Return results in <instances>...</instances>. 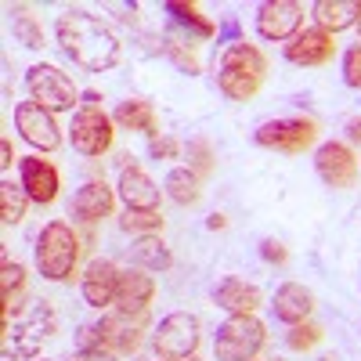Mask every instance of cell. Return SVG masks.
Listing matches in <instances>:
<instances>
[{
    "label": "cell",
    "instance_id": "6da1fadb",
    "mask_svg": "<svg viewBox=\"0 0 361 361\" xmlns=\"http://www.w3.org/2000/svg\"><path fill=\"white\" fill-rule=\"evenodd\" d=\"M54 37L62 44V51L87 73H105L119 62V37L112 29L83 8H69L58 15Z\"/></svg>",
    "mask_w": 361,
    "mask_h": 361
},
{
    "label": "cell",
    "instance_id": "7a4b0ae2",
    "mask_svg": "<svg viewBox=\"0 0 361 361\" xmlns=\"http://www.w3.org/2000/svg\"><path fill=\"white\" fill-rule=\"evenodd\" d=\"M264 76H267V58H264L260 47H253L246 40L231 44L217 58V87L231 102H250L264 87Z\"/></svg>",
    "mask_w": 361,
    "mask_h": 361
},
{
    "label": "cell",
    "instance_id": "3957f363",
    "mask_svg": "<svg viewBox=\"0 0 361 361\" xmlns=\"http://www.w3.org/2000/svg\"><path fill=\"white\" fill-rule=\"evenodd\" d=\"M80 264V238L69 224L51 221L37 235V271L47 282H69Z\"/></svg>",
    "mask_w": 361,
    "mask_h": 361
},
{
    "label": "cell",
    "instance_id": "277c9868",
    "mask_svg": "<svg viewBox=\"0 0 361 361\" xmlns=\"http://www.w3.org/2000/svg\"><path fill=\"white\" fill-rule=\"evenodd\" d=\"M267 343V329L257 314H231L214 340L217 361H253Z\"/></svg>",
    "mask_w": 361,
    "mask_h": 361
},
{
    "label": "cell",
    "instance_id": "5b68a950",
    "mask_svg": "<svg viewBox=\"0 0 361 361\" xmlns=\"http://www.w3.org/2000/svg\"><path fill=\"white\" fill-rule=\"evenodd\" d=\"M199 343H202V322H199V314H188V311L166 314L152 336L159 361H188V357H195Z\"/></svg>",
    "mask_w": 361,
    "mask_h": 361
},
{
    "label": "cell",
    "instance_id": "8992f818",
    "mask_svg": "<svg viewBox=\"0 0 361 361\" xmlns=\"http://www.w3.org/2000/svg\"><path fill=\"white\" fill-rule=\"evenodd\" d=\"M54 333V311L47 307V300H33L18 318L15 325L4 318V340L15 336V343H4V357H18V354H37L44 336Z\"/></svg>",
    "mask_w": 361,
    "mask_h": 361
},
{
    "label": "cell",
    "instance_id": "52a82bcc",
    "mask_svg": "<svg viewBox=\"0 0 361 361\" xmlns=\"http://www.w3.org/2000/svg\"><path fill=\"white\" fill-rule=\"evenodd\" d=\"M253 137H257L260 148L296 156V152H307V148L318 141V123L314 119H304V116H282V119H267V123H260Z\"/></svg>",
    "mask_w": 361,
    "mask_h": 361
},
{
    "label": "cell",
    "instance_id": "ba28073f",
    "mask_svg": "<svg viewBox=\"0 0 361 361\" xmlns=\"http://www.w3.org/2000/svg\"><path fill=\"white\" fill-rule=\"evenodd\" d=\"M73 148L80 156L87 159H98L105 156L112 141H116V123H112V116L102 109V105H80V112L73 116Z\"/></svg>",
    "mask_w": 361,
    "mask_h": 361
},
{
    "label": "cell",
    "instance_id": "9c48e42d",
    "mask_svg": "<svg viewBox=\"0 0 361 361\" xmlns=\"http://www.w3.org/2000/svg\"><path fill=\"white\" fill-rule=\"evenodd\" d=\"M25 87H29V98H33L37 105H44L47 112H66L80 98L76 83L58 66H47V62H40V66H33L25 73Z\"/></svg>",
    "mask_w": 361,
    "mask_h": 361
},
{
    "label": "cell",
    "instance_id": "30bf717a",
    "mask_svg": "<svg viewBox=\"0 0 361 361\" xmlns=\"http://www.w3.org/2000/svg\"><path fill=\"white\" fill-rule=\"evenodd\" d=\"M15 127L29 145L40 148V152H58V148H62V127H58L54 112H47L37 102H18L15 105Z\"/></svg>",
    "mask_w": 361,
    "mask_h": 361
},
{
    "label": "cell",
    "instance_id": "8fae6325",
    "mask_svg": "<svg viewBox=\"0 0 361 361\" xmlns=\"http://www.w3.org/2000/svg\"><path fill=\"white\" fill-rule=\"evenodd\" d=\"M145 329H148V311H112L102 318V333H105V350L123 357L134 354L145 340Z\"/></svg>",
    "mask_w": 361,
    "mask_h": 361
},
{
    "label": "cell",
    "instance_id": "7c38bea8",
    "mask_svg": "<svg viewBox=\"0 0 361 361\" xmlns=\"http://www.w3.org/2000/svg\"><path fill=\"white\" fill-rule=\"evenodd\" d=\"M304 29V8L296 0H264L257 8V33L264 40H293Z\"/></svg>",
    "mask_w": 361,
    "mask_h": 361
},
{
    "label": "cell",
    "instance_id": "4fadbf2b",
    "mask_svg": "<svg viewBox=\"0 0 361 361\" xmlns=\"http://www.w3.org/2000/svg\"><path fill=\"white\" fill-rule=\"evenodd\" d=\"M314 170L318 177L325 180L329 188H336V192H347L357 185V159L347 145L340 141H325L318 145V152H314Z\"/></svg>",
    "mask_w": 361,
    "mask_h": 361
},
{
    "label": "cell",
    "instance_id": "5bb4252c",
    "mask_svg": "<svg viewBox=\"0 0 361 361\" xmlns=\"http://www.w3.org/2000/svg\"><path fill=\"white\" fill-rule=\"evenodd\" d=\"M333 54H336V40L322 25H304L286 44V58L293 66H325V62H333Z\"/></svg>",
    "mask_w": 361,
    "mask_h": 361
},
{
    "label": "cell",
    "instance_id": "9a60e30c",
    "mask_svg": "<svg viewBox=\"0 0 361 361\" xmlns=\"http://www.w3.org/2000/svg\"><path fill=\"white\" fill-rule=\"evenodd\" d=\"M18 177H22V188H25L29 202H40V206H51L58 199V188H62L58 170L47 159H40V156L18 159Z\"/></svg>",
    "mask_w": 361,
    "mask_h": 361
},
{
    "label": "cell",
    "instance_id": "2e32d148",
    "mask_svg": "<svg viewBox=\"0 0 361 361\" xmlns=\"http://www.w3.org/2000/svg\"><path fill=\"white\" fill-rule=\"evenodd\" d=\"M116 286H119V267L112 260H90L83 267V275H80V293L90 307H109L116 304Z\"/></svg>",
    "mask_w": 361,
    "mask_h": 361
},
{
    "label": "cell",
    "instance_id": "e0dca14e",
    "mask_svg": "<svg viewBox=\"0 0 361 361\" xmlns=\"http://www.w3.org/2000/svg\"><path fill=\"white\" fill-rule=\"evenodd\" d=\"M112 206H116V195L112 188L105 185V180H87V185L76 188L73 202H69V214L76 221H87V224H98L102 217L112 214Z\"/></svg>",
    "mask_w": 361,
    "mask_h": 361
},
{
    "label": "cell",
    "instance_id": "ac0fdd59",
    "mask_svg": "<svg viewBox=\"0 0 361 361\" xmlns=\"http://www.w3.org/2000/svg\"><path fill=\"white\" fill-rule=\"evenodd\" d=\"M152 296H156V282L145 267L119 271V286H116V307L119 311H148Z\"/></svg>",
    "mask_w": 361,
    "mask_h": 361
},
{
    "label": "cell",
    "instance_id": "d6986e66",
    "mask_svg": "<svg viewBox=\"0 0 361 361\" xmlns=\"http://www.w3.org/2000/svg\"><path fill=\"white\" fill-rule=\"evenodd\" d=\"M119 195L127 209H159V185L137 166H127L119 173Z\"/></svg>",
    "mask_w": 361,
    "mask_h": 361
},
{
    "label": "cell",
    "instance_id": "ffe728a7",
    "mask_svg": "<svg viewBox=\"0 0 361 361\" xmlns=\"http://www.w3.org/2000/svg\"><path fill=\"white\" fill-rule=\"evenodd\" d=\"M275 318L279 322H286V325H300V322H307V314L314 311V293L311 289H304L300 282H286V286H279V293H275Z\"/></svg>",
    "mask_w": 361,
    "mask_h": 361
},
{
    "label": "cell",
    "instance_id": "44dd1931",
    "mask_svg": "<svg viewBox=\"0 0 361 361\" xmlns=\"http://www.w3.org/2000/svg\"><path fill=\"white\" fill-rule=\"evenodd\" d=\"M214 304L231 314H253L260 307V289L253 282H243V279H224L217 289H214Z\"/></svg>",
    "mask_w": 361,
    "mask_h": 361
},
{
    "label": "cell",
    "instance_id": "7402d4cb",
    "mask_svg": "<svg viewBox=\"0 0 361 361\" xmlns=\"http://www.w3.org/2000/svg\"><path fill=\"white\" fill-rule=\"evenodd\" d=\"M112 123L123 127V130H137L145 137H159V123H156V112L145 98H127L119 102L116 112H112Z\"/></svg>",
    "mask_w": 361,
    "mask_h": 361
},
{
    "label": "cell",
    "instance_id": "603a6c76",
    "mask_svg": "<svg viewBox=\"0 0 361 361\" xmlns=\"http://www.w3.org/2000/svg\"><path fill=\"white\" fill-rule=\"evenodd\" d=\"M311 15L325 33H340V29H347V25H357L361 0H318V4L311 8Z\"/></svg>",
    "mask_w": 361,
    "mask_h": 361
},
{
    "label": "cell",
    "instance_id": "cb8c5ba5",
    "mask_svg": "<svg viewBox=\"0 0 361 361\" xmlns=\"http://www.w3.org/2000/svg\"><path fill=\"white\" fill-rule=\"evenodd\" d=\"M166 195L177 202V206H195L199 195H202V177L192 170V166H173L166 173Z\"/></svg>",
    "mask_w": 361,
    "mask_h": 361
},
{
    "label": "cell",
    "instance_id": "d4e9b609",
    "mask_svg": "<svg viewBox=\"0 0 361 361\" xmlns=\"http://www.w3.org/2000/svg\"><path fill=\"white\" fill-rule=\"evenodd\" d=\"M163 11L173 18V25H180V29H188V33L195 37V40H209L217 33L214 29V22H209L195 4H185V0H170V4H163Z\"/></svg>",
    "mask_w": 361,
    "mask_h": 361
},
{
    "label": "cell",
    "instance_id": "484cf974",
    "mask_svg": "<svg viewBox=\"0 0 361 361\" xmlns=\"http://www.w3.org/2000/svg\"><path fill=\"white\" fill-rule=\"evenodd\" d=\"M134 264L145 271H166L173 264V253L166 250V243L159 235H141L134 243Z\"/></svg>",
    "mask_w": 361,
    "mask_h": 361
},
{
    "label": "cell",
    "instance_id": "4316f807",
    "mask_svg": "<svg viewBox=\"0 0 361 361\" xmlns=\"http://www.w3.org/2000/svg\"><path fill=\"white\" fill-rule=\"evenodd\" d=\"M29 214V195L25 188L11 185V180H0V221L4 224H22Z\"/></svg>",
    "mask_w": 361,
    "mask_h": 361
},
{
    "label": "cell",
    "instance_id": "83f0119b",
    "mask_svg": "<svg viewBox=\"0 0 361 361\" xmlns=\"http://www.w3.org/2000/svg\"><path fill=\"white\" fill-rule=\"evenodd\" d=\"M11 29H15V40L25 44L29 51H40L44 47V29H40V22L33 18V11H29V8H15Z\"/></svg>",
    "mask_w": 361,
    "mask_h": 361
},
{
    "label": "cell",
    "instance_id": "f1b7e54d",
    "mask_svg": "<svg viewBox=\"0 0 361 361\" xmlns=\"http://www.w3.org/2000/svg\"><path fill=\"white\" fill-rule=\"evenodd\" d=\"M119 228L130 235H159L163 231V214L159 209H127L119 217Z\"/></svg>",
    "mask_w": 361,
    "mask_h": 361
},
{
    "label": "cell",
    "instance_id": "f546056e",
    "mask_svg": "<svg viewBox=\"0 0 361 361\" xmlns=\"http://www.w3.org/2000/svg\"><path fill=\"white\" fill-rule=\"evenodd\" d=\"M25 289V267L15 260H4L0 267V296H4V314H11V304L18 300V293Z\"/></svg>",
    "mask_w": 361,
    "mask_h": 361
},
{
    "label": "cell",
    "instance_id": "4dcf8cb0",
    "mask_svg": "<svg viewBox=\"0 0 361 361\" xmlns=\"http://www.w3.org/2000/svg\"><path fill=\"white\" fill-rule=\"evenodd\" d=\"M188 166H192L199 177H206L209 170H214V148H209L206 137H192V141H188Z\"/></svg>",
    "mask_w": 361,
    "mask_h": 361
},
{
    "label": "cell",
    "instance_id": "1f68e13d",
    "mask_svg": "<svg viewBox=\"0 0 361 361\" xmlns=\"http://www.w3.org/2000/svg\"><path fill=\"white\" fill-rule=\"evenodd\" d=\"M322 336H325V333H322V325H314V322H300V325H293V329H289L286 343H289L293 350H311Z\"/></svg>",
    "mask_w": 361,
    "mask_h": 361
},
{
    "label": "cell",
    "instance_id": "d6a6232c",
    "mask_svg": "<svg viewBox=\"0 0 361 361\" xmlns=\"http://www.w3.org/2000/svg\"><path fill=\"white\" fill-rule=\"evenodd\" d=\"M163 51H166V54L173 58V62H177V69H180V73H188V76H195V73H199V62H195V54H192V51H185L180 44H173L170 37L163 40Z\"/></svg>",
    "mask_w": 361,
    "mask_h": 361
},
{
    "label": "cell",
    "instance_id": "836d02e7",
    "mask_svg": "<svg viewBox=\"0 0 361 361\" xmlns=\"http://www.w3.org/2000/svg\"><path fill=\"white\" fill-rule=\"evenodd\" d=\"M343 80H347V87L361 90V44H354L343 54Z\"/></svg>",
    "mask_w": 361,
    "mask_h": 361
},
{
    "label": "cell",
    "instance_id": "e575fe53",
    "mask_svg": "<svg viewBox=\"0 0 361 361\" xmlns=\"http://www.w3.org/2000/svg\"><path fill=\"white\" fill-rule=\"evenodd\" d=\"M80 350H105V333H102V322L94 325H83L80 329V336H76Z\"/></svg>",
    "mask_w": 361,
    "mask_h": 361
},
{
    "label": "cell",
    "instance_id": "d590c367",
    "mask_svg": "<svg viewBox=\"0 0 361 361\" xmlns=\"http://www.w3.org/2000/svg\"><path fill=\"white\" fill-rule=\"evenodd\" d=\"M148 152H152V159H177L180 156V141L173 137H152V145H148Z\"/></svg>",
    "mask_w": 361,
    "mask_h": 361
},
{
    "label": "cell",
    "instance_id": "8d00e7d4",
    "mask_svg": "<svg viewBox=\"0 0 361 361\" xmlns=\"http://www.w3.org/2000/svg\"><path fill=\"white\" fill-rule=\"evenodd\" d=\"M260 257L267 260V264H286L289 260V253H286V246L279 243V238H264V243H260Z\"/></svg>",
    "mask_w": 361,
    "mask_h": 361
},
{
    "label": "cell",
    "instance_id": "74e56055",
    "mask_svg": "<svg viewBox=\"0 0 361 361\" xmlns=\"http://www.w3.org/2000/svg\"><path fill=\"white\" fill-rule=\"evenodd\" d=\"M217 44H243V29H238V22H235V18H228V22H224V29L217 33Z\"/></svg>",
    "mask_w": 361,
    "mask_h": 361
},
{
    "label": "cell",
    "instance_id": "f35d334b",
    "mask_svg": "<svg viewBox=\"0 0 361 361\" xmlns=\"http://www.w3.org/2000/svg\"><path fill=\"white\" fill-rule=\"evenodd\" d=\"M73 361H119V357L109 354V350H76Z\"/></svg>",
    "mask_w": 361,
    "mask_h": 361
},
{
    "label": "cell",
    "instance_id": "ab89813d",
    "mask_svg": "<svg viewBox=\"0 0 361 361\" xmlns=\"http://www.w3.org/2000/svg\"><path fill=\"white\" fill-rule=\"evenodd\" d=\"M11 163H15V152H11V141L4 137V141H0V166H4V170H8Z\"/></svg>",
    "mask_w": 361,
    "mask_h": 361
},
{
    "label": "cell",
    "instance_id": "60d3db41",
    "mask_svg": "<svg viewBox=\"0 0 361 361\" xmlns=\"http://www.w3.org/2000/svg\"><path fill=\"white\" fill-rule=\"evenodd\" d=\"M206 228H209V231H221V228H228V217H224V214H214V217H206Z\"/></svg>",
    "mask_w": 361,
    "mask_h": 361
},
{
    "label": "cell",
    "instance_id": "b9f144b4",
    "mask_svg": "<svg viewBox=\"0 0 361 361\" xmlns=\"http://www.w3.org/2000/svg\"><path fill=\"white\" fill-rule=\"evenodd\" d=\"M347 137L354 145H361V119H350V123H347Z\"/></svg>",
    "mask_w": 361,
    "mask_h": 361
},
{
    "label": "cell",
    "instance_id": "7bdbcfd3",
    "mask_svg": "<svg viewBox=\"0 0 361 361\" xmlns=\"http://www.w3.org/2000/svg\"><path fill=\"white\" fill-rule=\"evenodd\" d=\"M357 33H361V18H357Z\"/></svg>",
    "mask_w": 361,
    "mask_h": 361
},
{
    "label": "cell",
    "instance_id": "ee69618b",
    "mask_svg": "<svg viewBox=\"0 0 361 361\" xmlns=\"http://www.w3.org/2000/svg\"><path fill=\"white\" fill-rule=\"evenodd\" d=\"M271 361H282V357H271Z\"/></svg>",
    "mask_w": 361,
    "mask_h": 361
},
{
    "label": "cell",
    "instance_id": "f6af8a7d",
    "mask_svg": "<svg viewBox=\"0 0 361 361\" xmlns=\"http://www.w3.org/2000/svg\"><path fill=\"white\" fill-rule=\"evenodd\" d=\"M188 361H195V357H188Z\"/></svg>",
    "mask_w": 361,
    "mask_h": 361
}]
</instances>
